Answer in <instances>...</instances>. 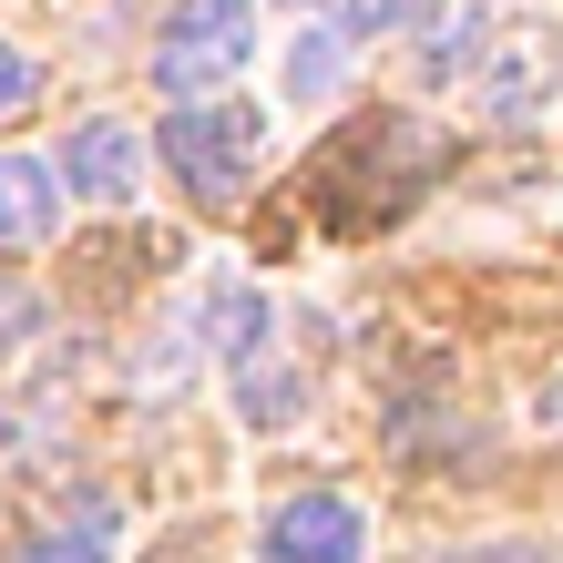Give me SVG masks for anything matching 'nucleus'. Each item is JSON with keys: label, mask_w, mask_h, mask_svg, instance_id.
<instances>
[{"label": "nucleus", "mask_w": 563, "mask_h": 563, "mask_svg": "<svg viewBox=\"0 0 563 563\" xmlns=\"http://www.w3.org/2000/svg\"><path fill=\"white\" fill-rule=\"evenodd\" d=\"M246 52H256V11L246 0H185V11L164 21V42H154V82L195 103V92H216Z\"/></svg>", "instance_id": "1"}, {"label": "nucleus", "mask_w": 563, "mask_h": 563, "mask_svg": "<svg viewBox=\"0 0 563 563\" xmlns=\"http://www.w3.org/2000/svg\"><path fill=\"white\" fill-rule=\"evenodd\" d=\"M62 185L92 195V206H123V195L144 185V134L134 123H82V134L62 144Z\"/></svg>", "instance_id": "4"}, {"label": "nucleus", "mask_w": 563, "mask_h": 563, "mask_svg": "<svg viewBox=\"0 0 563 563\" xmlns=\"http://www.w3.org/2000/svg\"><path fill=\"white\" fill-rule=\"evenodd\" d=\"M358 543H369V522H358V503H339V492H297L267 522L277 563H358Z\"/></svg>", "instance_id": "3"}, {"label": "nucleus", "mask_w": 563, "mask_h": 563, "mask_svg": "<svg viewBox=\"0 0 563 563\" xmlns=\"http://www.w3.org/2000/svg\"><path fill=\"white\" fill-rule=\"evenodd\" d=\"M451 563H543L533 543H472V553H451Z\"/></svg>", "instance_id": "13"}, {"label": "nucleus", "mask_w": 563, "mask_h": 563, "mask_svg": "<svg viewBox=\"0 0 563 563\" xmlns=\"http://www.w3.org/2000/svg\"><path fill=\"white\" fill-rule=\"evenodd\" d=\"M339 82V42H297L287 52V92H328Z\"/></svg>", "instance_id": "10"}, {"label": "nucleus", "mask_w": 563, "mask_h": 563, "mask_svg": "<svg viewBox=\"0 0 563 563\" xmlns=\"http://www.w3.org/2000/svg\"><path fill=\"white\" fill-rule=\"evenodd\" d=\"M256 318H267V308H256L246 287H216V297H206V328H216V349H225V358H246V349H256Z\"/></svg>", "instance_id": "8"}, {"label": "nucleus", "mask_w": 563, "mask_h": 563, "mask_svg": "<svg viewBox=\"0 0 563 563\" xmlns=\"http://www.w3.org/2000/svg\"><path fill=\"white\" fill-rule=\"evenodd\" d=\"M287 400H297V379H287V369H246V410H256V420L287 410Z\"/></svg>", "instance_id": "11"}, {"label": "nucleus", "mask_w": 563, "mask_h": 563, "mask_svg": "<svg viewBox=\"0 0 563 563\" xmlns=\"http://www.w3.org/2000/svg\"><path fill=\"white\" fill-rule=\"evenodd\" d=\"M441 0H349V31H420Z\"/></svg>", "instance_id": "9"}, {"label": "nucleus", "mask_w": 563, "mask_h": 563, "mask_svg": "<svg viewBox=\"0 0 563 563\" xmlns=\"http://www.w3.org/2000/svg\"><path fill=\"white\" fill-rule=\"evenodd\" d=\"M21 563H113V503H103V492H82V512L62 522V533H42Z\"/></svg>", "instance_id": "6"}, {"label": "nucleus", "mask_w": 563, "mask_h": 563, "mask_svg": "<svg viewBox=\"0 0 563 563\" xmlns=\"http://www.w3.org/2000/svg\"><path fill=\"white\" fill-rule=\"evenodd\" d=\"M492 113H503V123H533L543 113V92H553V62L543 52H512V62H492Z\"/></svg>", "instance_id": "7"}, {"label": "nucleus", "mask_w": 563, "mask_h": 563, "mask_svg": "<svg viewBox=\"0 0 563 563\" xmlns=\"http://www.w3.org/2000/svg\"><path fill=\"white\" fill-rule=\"evenodd\" d=\"M154 154L175 164L195 195H236V185L256 175V113H246V103H185V113L154 134Z\"/></svg>", "instance_id": "2"}, {"label": "nucleus", "mask_w": 563, "mask_h": 563, "mask_svg": "<svg viewBox=\"0 0 563 563\" xmlns=\"http://www.w3.org/2000/svg\"><path fill=\"white\" fill-rule=\"evenodd\" d=\"M21 103H31V62L0 42V113H21Z\"/></svg>", "instance_id": "12"}, {"label": "nucleus", "mask_w": 563, "mask_h": 563, "mask_svg": "<svg viewBox=\"0 0 563 563\" xmlns=\"http://www.w3.org/2000/svg\"><path fill=\"white\" fill-rule=\"evenodd\" d=\"M52 216H62V175L42 154H0V246L52 236Z\"/></svg>", "instance_id": "5"}]
</instances>
